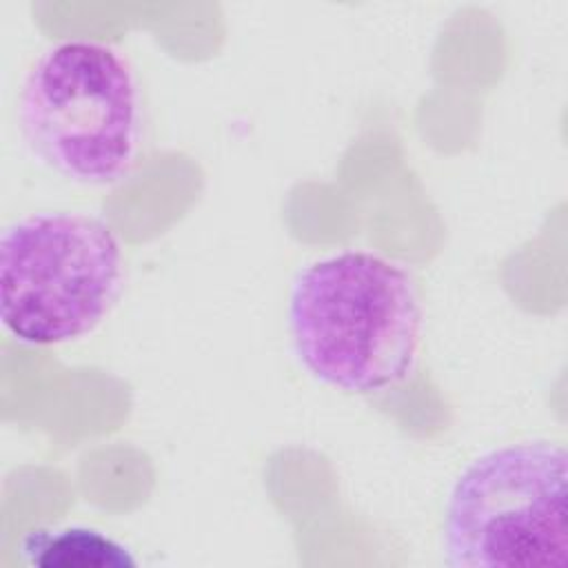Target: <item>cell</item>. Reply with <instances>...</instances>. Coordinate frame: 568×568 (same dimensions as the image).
<instances>
[{
	"mask_svg": "<svg viewBox=\"0 0 568 568\" xmlns=\"http://www.w3.org/2000/svg\"><path fill=\"white\" fill-rule=\"evenodd\" d=\"M288 333L300 364L322 384L355 395L395 388L419 359L415 280L371 251L322 257L291 286Z\"/></svg>",
	"mask_w": 568,
	"mask_h": 568,
	"instance_id": "6da1fadb",
	"label": "cell"
},
{
	"mask_svg": "<svg viewBox=\"0 0 568 568\" xmlns=\"http://www.w3.org/2000/svg\"><path fill=\"white\" fill-rule=\"evenodd\" d=\"M124 255L100 217L42 211L0 237V320L22 344H67L91 333L115 304Z\"/></svg>",
	"mask_w": 568,
	"mask_h": 568,
	"instance_id": "3957f363",
	"label": "cell"
},
{
	"mask_svg": "<svg viewBox=\"0 0 568 568\" xmlns=\"http://www.w3.org/2000/svg\"><path fill=\"white\" fill-rule=\"evenodd\" d=\"M20 552L31 566L42 568H126L135 557L113 537L87 528H38L20 541Z\"/></svg>",
	"mask_w": 568,
	"mask_h": 568,
	"instance_id": "5b68a950",
	"label": "cell"
},
{
	"mask_svg": "<svg viewBox=\"0 0 568 568\" xmlns=\"http://www.w3.org/2000/svg\"><path fill=\"white\" fill-rule=\"evenodd\" d=\"M568 457L552 442L493 448L457 477L444 515L453 568L568 564Z\"/></svg>",
	"mask_w": 568,
	"mask_h": 568,
	"instance_id": "277c9868",
	"label": "cell"
},
{
	"mask_svg": "<svg viewBox=\"0 0 568 568\" xmlns=\"http://www.w3.org/2000/svg\"><path fill=\"white\" fill-rule=\"evenodd\" d=\"M18 124L31 153L80 184L124 180L142 142V98L129 60L98 40H64L27 71Z\"/></svg>",
	"mask_w": 568,
	"mask_h": 568,
	"instance_id": "7a4b0ae2",
	"label": "cell"
}]
</instances>
